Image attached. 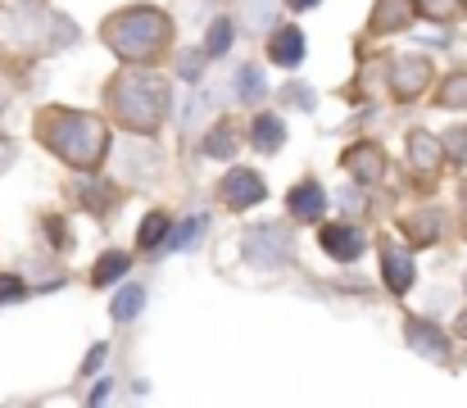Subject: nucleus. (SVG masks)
Segmentation results:
<instances>
[{
	"mask_svg": "<svg viewBox=\"0 0 467 408\" xmlns=\"http://www.w3.org/2000/svg\"><path fill=\"white\" fill-rule=\"evenodd\" d=\"M41 141L64 163L91 173V168H100V159L109 150V128L91 114H78V110H50V114H41Z\"/></svg>",
	"mask_w": 467,
	"mask_h": 408,
	"instance_id": "f257e3e1",
	"label": "nucleus"
},
{
	"mask_svg": "<svg viewBox=\"0 0 467 408\" xmlns=\"http://www.w3.org/2000/svg\"><path fill=\"white\" fill-rule=\"evenodd\" d=\"M109 105H114L123 128L150 136L168 114V82L155 78V73H123L109 87Z\"/></svg>",
	"mask_w": 467,
	"mask_h": 408,
	"instance_id": "f03ea898",
	"label": "nucleus"
},
{
	"mask_svg": "<svg viewBox=\"0 0 467 408\" xmlns=\"http://www.w3.org/2000/svg\"><path fill=\"white\" fill-rule=\"evenodd\" d=\"M105 41H109V50L119 55V59H128V64H146V59H155L159 50L168 46V18L150 9V5H137V9H123V14H114L109 23H105Z\"/></svg>",
	"mask_w": 467,
	"mask_h": 408,
	"instance_id": "7ed1b4c3",
	"label": "nucleus"
},
{
	"mask_svg": "<svg viewBox=\"0 0 467 408\" xmlns=\"http://www.w3.org/2000/svg\"><path fill=\"white\" fill-rule=\"evenodd\" d=\"M431 87V59H422V55H400L395 64H390V91L400 96V100H413V96H422Z\"/></svg>",
	"mask_w": 467,
	"mask_h": 408,
	"instance_id": "20e7f679",
	"label": "nucleus"
},
{
	"mask_svg": "<svg viewBox=\"0 0 467 408\" xmlns=\"http://www.w3.org/2000/svg\"><path fill=\"white\" fill-rule=\"evenodd\" d=\"M286 255H291V241H286L282 227H259V232L245 236V259L259 264V268H273V264H282Z\"/></svg>",
	"mask_w": 467,
	"mask_h": 408,
	"instance_id": "39448f33",
	"label": "nucleus"
},
{
	"mask_svg": "<svg viewBox=\"0 0 467 408\" xmlns=\"http://www.w3.org/2000/svg\"><path fill=\"white\" fill-rule=\"evenodd\" d=\"M218 195L232 204V209H254L268 191H264V177L259 173H245V168H232L227 177H223V186H218Z\"/></svg>",
	"mask_w": 467,
	"mask_h": 408,
	"instance_id": "423d86ee",
	"label": "nucleus"
},
{
	"mask_svg": "<svg viewBox=\"0 0 467 408\" xmlns=\"http://www.w3.org/2000/svg\"><path fill=\"white\" fill-rule=\"evenodd\" d=\"M322 250L331 255V259H340V264H354L358 255H363V232L358 227H349V223H331V227H322Z\"/></svg>",
	"mask_w": 467,
	"mask_h": 408,
	"instance_id": "0eeeda50",
	"label": "nucleus"
},
{
	"mask_svg": "<svg viewBox=\"0 0 467 408\" xmlns=\"http://www.w3.org/2000/svg\"><path fill=\"white\" fill-rule=\"evenodd\" d=\"M345 168H349L358 182H381V177H386V154H381V145H354V150L345 154Z\"/></svg>",
	"mask_w": 467,
	"mask_h": 408,
	"instance_id": "6e6552de",
	"label": "nucleus"
},
{
	"mask_svg": "<svg viewBox=\"0 0 467 408\" xmlns=\"http://www.w3.org/2000/svg\"><path fill=\"white\" fill-rule=\"evenodd\" d=\"M286 204H291V214H296L300 223H317L322 209H327V191H322L317 182H300V186L286 195Z\"/></svg>",
	"mask_w": 467,
	"mask_h": 408,
	"instance_id": "1a4fd4ad",
	"label": "nucleus"
},
{
	"mask_svg": "<svg viewBox=\"0 0 467 408\" xmlns=\"http://www.w3.org/2000/svg\"><path fill=\"white\" fill-rule=\"evenodd\" d=\"M381 268H386V286H390L395 295L413 286V259H409L400 246H390V241H386V250H381Z\"/></svg>",
	"mask_w": 467,
	"mask_h": 408,
	"instance_id": "9d476101",
	"label": "nucleus"
},
{
	"mask_svg": "<svg viewBox=\"0 0 467 408\" xmlns=\"http://www.w3.org/2000/svg\"><path fill=\"white\" fill-rule=\"evenodd\" d=\"M282 141H286V128H282L277 114H259V119L250 123V145H254V150L273 154V150H282Z\"/></svg>",
	"mask_w": 467,
	"mask_h": 408,
	"instance_id": "9b49d317",
	"label": "nucleus"
},
{
	"mask_svg": "<svg viewBox=\"0 0 467 408\" xmlns=\"http://www.w3.org/2000/svg\"><path fill=\"white\" fill-rule=\"evenodd\" d=\"M300 59H305V37H300L296 27L273 32V64H282V68H300Z\"/></svg>",
	"mask_w": 467,
	"mask_h": 408,
	"instance_id": "f8f14e48",
	"label": "nucleus"
},
{
	"mask_svg": "<svg viewBox=\"0 0 467 408\" xmlns=\"http://www.w3.org/2000/svg\"><path fill=\"white\" fill-rule=\"evenodd\" d=\"M413 23V0H381L377 14H372V27L377 32H400Z\"/></svg>",
	"mask_w": 467,
	"mask_h": 408,
	"instance_id": "ddd939ff",
	"label": "nucleus"
},
{
	"mask_svg": "<svg viewBox=\"0 0 467 408\" xmlns=\"http://www.w3.org/2000/svg\"><path fill=\"white\" fill-rule=\"evenodd\" d=\"M409 340H413V350H422V354H431V359H450V350H445V336L431 327V322H409Z\"/></svg>",
	"mask_w": 467,
	"mask_h": 408,
	"instance_id": "4468645a",
	"label": "nucleus"
},
{
	"mask_svg": "<svg viewBox=\"0 0 467 408\" xmlns=\"http://www.w3.org/2000/svg\"><path fill=\"white\" fill-rule=\"evenodd\" d=\"M409 154H413V163H418V168H436V163H445L441 141H436V136H427V132L409 136Z\"/></svg>",
	"mask_w": 467,
	"mask_h": 408,
	"instance_id": "2eb2a0df",
	"label": "nucleus"
},
{
	"mask_svg": "<svg viewBox=\"0 0 467 408\" xmlns=\"http://www.w3.org/2000/svg\"><path fill=\"white\" fill-rule=\"evenodd\" d=\"M123 272H128V255H123V250H109V255H105V259L96 264L91 281H96V286H114V281L123 277Z\"/></svg>",
	"mask_w": 467,
	"mask_h": 408,
	"instance_id": "dca6fc26",
	"label": "nucleus"
},
{
	"mask_svg": "<svg viewBox=\"0 0 467 408\" xmlns=\"http://www.w3.org/2000/svg\"><path fill=\"white\" fill-rule=\"evenodd\" d=\"M204 232H209V218H200V214L186 218L182 227H172V250H195V241H200Z\"/></svg>",
	"mask_w": 467,
	"mask_h": 408,
	"instance_id": "f3484780",
	"label": "nucleus"
},
{
	"mask_svg": "<svg viewBox=\"0 0 467 408\" xmlns=\"http://www.w3.org/2000/svg\"><path fill=\"white\" fill-rule=\"evenodd\" d=\"M227 46H232V23H227V18H213V27H209V37H204V55L218 59V55H227Z\"/></svg>",
	"mask_w": 467,
	"mask_h": 408,
	"instance_id": "a211bd4d",
	"label": "nucleus"
},
{
	"mask_svg": "<svg viewBox=\"0 0 467 408\" xmlns=\"http://www.w3.org/2000/svg\"><path fill=\"white\" fill-rule=\"evenodd\" d=\"M141 304H146V290H141V286H128V290L114 299V318H119V322H132V318L141 313Z\"/></svg>",
	"mask_w": 467,
	"mask_h": 408,
	"instance_id": "6ab92c4d",
	"label": "nucleus"
},
{
	"mask_svg": "<svg viewBox=\"0 0 467 408\" xmlns=\"http://www.w3.org/2000/svg\"><path fill=\"white\" fill-rule=\"evenodd\" d=\"M236 87H241V100H259L268 87H264V73L254 68V64H245L241 73H236Z\"/></svg>",
	"mask_w": 467,
	"mask_h": 408,
	"instance_id": "aec40b11",
	"label": "nucleus"
},
{
	"mask_svg": "<svg viewBox=\"0 0 467 408\" xmlns=\"http://www.w3.org/2000/svg\"><path fill=\"white\" fill-rule=\"evenodd\" d=\"M232 145H236V136H232V123H218L213 132L204 136V150H209L213 159H227V154H232Z\"/></svg>",
	"mask_w": 467,
	"mask_h": 408,
	"instance_id": "412c9836",
	"label": "nucleus"
},
{
	"mask_svg": "<svg viewBox=\"0 0 467 408\" xmlns=\"http://www.w3.org/2000/svg\"><path fill=\"white\" fill-rule=\"evenodd\" d=\"M418 9H422L427 18H436V23H450V18L463 14V0H418Z\"/></svg>",
	"mask_w": 467,
	"mask_h": 408,
	"instance_id": "4be33fe9",
	"label": "nucleus"
},
{
	"mask_svg": "<svg viewBox=\"0 0 467 408\" xmlns=\"http://www.w3.org/2000/svg\"><path fill=\"white\" fill-rule=\"evenodd\" d=\"M163 236H168V214H150L141 223V250H155Z\"/></svg>",
	"mask_w": 467,
	"mask_h": 408,
	"instance_id": "5701e85b",
	"label": "nucleus"
},
{
	"mask_svg": "<svg viewBox=\"0 0 467 408\" xmlns=\"http://www.w3.org/2000/svg\"><path fill=\"white\" fill-rule=\"evenodd\" d=\"M441 105H445V110H459V105H467V73H454V78L445 82Z\"/></svg>",
	"mask_w": 467,
	"mask_h": 408,
	"instance_id": "b1692460",
	"label": "nucleus"
},
{
	"mask_svg": "<svg viewBox=\"0 0 467 408\" xmlns=\"http://www.w3.org/2000/svg\"><path fill=\"white\" fill-rule=\"evenodd\" d=\"M14 295H23V281L18 277H0V299H14Z\"/></svg>",
	"mask_w": 467,
	"mask_h": 408,
	"instance_id": "393cba45",
	"label": "nucleus"
},
{
	"mask_svg": "<svg viewBox=\"0 0 467 408\" xmlns=\"http://www.w3.org/2000/svg\"><path fill=\"white\" fill-rule=\"evenodd\" d=\"M100 363H105V345H96V350L87 354V363H82V368H87V372H96Z\"/></svg>",
	"mask_w": 467,
	"mask_h": 408,
	"instance_id": "a878e982",
	"label": "nucleus"
},
{
	"mask_svg": "<svg viewBox=\"0 0 467 408\" xmlns=\"http://www.w3.org/2000/svg\"><path fill=\"white\" fill-rule=\"evenodd\" d=\"M195 73H200V59L186 55V59H182V78H195Z\"/></svg>",
	"mask_w": 467,
	"mask_h": 408,
	"instance_id": "bb28decb",
	"label": "nucleus"
},
{
	"mask_svg": "<svg viewBox=\"0 0 467 408\" xmlns=\"http://www.w3.org/2000/svg\"><path fill=\"white\" fill-rule=\"evenodd\" d=\"M450 150H463V154H467V132H463V128H459V132L450 136Z\"/></svg>",
	"mask_w": 467,
	"mask_h": 408,
	"instance_id": "cd10ccee",
	"label": "nucleus"
},
{
	"mask_svg": "<svg viewBox=\"0 0 467 408\" xmlns=\"http://www.w3.org/2000/svg\"><path fill=\"white\" fill-rule=\"evenodd\" d=\"M286 5H291V9H313L317 0H286Z\"/></svg>",
	"mask_w": 467,
	"mask_h": 408,
	"instance_id": "c85d7f7f",
	"label": "nucleus"
},
{
	"mask_svg": "<svg viewBox=\"0 0 467 408\" xmlns=\"http://www.w3.org/2000/svg\"><path fill=\"white\" fill-rule=\"evenodd\" d=\"M459 331H463V340H467V309H463V318H459Z\"/></svg>",
	"mask_w": 467,
	"mask_h": 408,
	"instance_id": "c756f323",
	"label": "nucleus"
}]
</instances>
